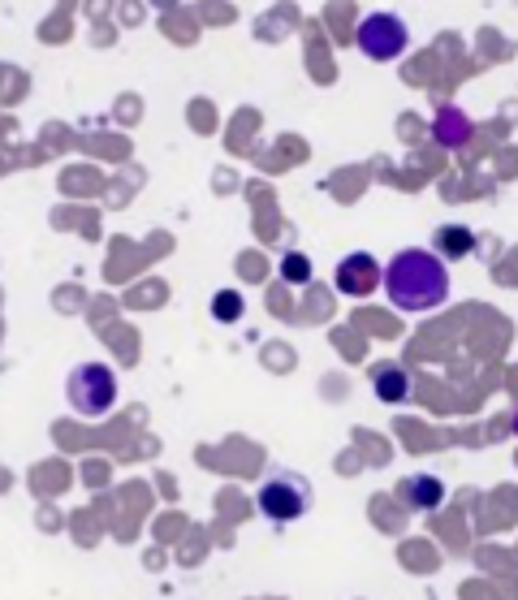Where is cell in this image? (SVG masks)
<instances>
[{
    "instance_id": "6da1fadb",
    "label": "cell",
    "mask_w": 518,
    "mask_h": 600,
    "mask_svg": "<svg viewBox=\"0 0 518 600\" xmlns=\"http://www.w3.org/2000/svg\"><path fill=\"white\" fill-rule=\"evenodd\" d=\"M385 294L397 311H432L449 298V272H445V259L432 255V250H397L385 268Z\"/></svg>"
},
{
    "instance_id": "7a4b0ae2",
    "label": "cell",
    "mask_w": 518,
    "mask_h": 600,
    "mask_svg": "<svg viewBox=\"0 0 518 600\" xmlns=\"http://www.w3.org/2000/svg\"><path fill=\"white\" fill-rule=\"evenodd\" d=\"M259 514L272 523V527H289L298 523L307 510H311V483L298 472H285V467H272L256 492Z\"/></svg>"
},
{
    "instance_id": "3957f363",
    "label": "cell",
    "mask_w": 518,
    "mask_h": 600,
    "mask_svg": "<svg viewBox=\"0 0 518 600\" xmlns=\"http://www.w3.org/2000/svg\"><path fill=\"white\" fill-rule=\"evenodd\" d=\"M65 397L78 415L87 419H104L113 406H118V371L109 363H78L70 376H65Z\"/></svg>"
},
{
    "instance_id": "277c9868",
    "label": "cell",
    "mask_w": 518,
    "mask_h": 600,
    "mask_svg": "<svg viewBox=\"0 0 518 600\" xmlns=\"http://www.w3.org/2000/svg\"><path fill=\"white\" fill-rule=\"evenodd\" d=\"M355 44L372 61H393V57H402L410 48V30H406V22L397 13H368L359 22V30H355Z\"/></svg>"
},
{
    "instance_id": "5b68a950",
    "label": "cell",
    "mask_w": 518,
    "mask_h": 600,
    "mask_svg": "<svg viewBox=\"0 0 518 600\" xmlns=\"http://www.w3.org/2000/svg\"><path fill=\"white\" fill-rule=\"evenodd\" d=\"M333 281H337V290H342L346 298H368L377 285H385V268H381L368 250H355V255H346V259L337 264Z\"/></svg>"
},
{
    "instance_id": "8992f818",
    "label": "cell",
    "mask_w": 518,
    "mask_h": 600,
    "mask_svg": "<svg viewBox=\"0 0 518 600\" xmlns=\"http://www.w3.org/2000/svg\"><path fill=\"white\" fill-rule=\"evenodd\" d=\"M372 389H377V397H381L385 406H397V402H406V397H410L415 380H410V371H406V367H397V363H381V367L372 371Z\"/></svg>"
},
{
    "instance_id": "52a82bcc",
    "label": "cell",
    "mask_w": 518,
    "mask_h": 600,
    "mask_svg": "<svg viewBox=\"0 0 518 600\" xmlns=\"http://www.w3.org/2000/svg\"><path fill=\"white\" fill-rule=\"evenodd\" d=\"M402 501L410 505V510H436L441 501H445V483L436 480V476H410V480H402Z\"/></svg>"
},
{
    "instance_id": "ba28073f",
    "label": "cell",
    "mask_w": 518,
    "mask_h": 600,
    "mask_svg": "<svg viewBox=\"0 0 518 600\" xmlns=\"http://www.w3.org/2000/svg\"><path fill=\"white\" fill-rule=\"evenodd\" d=\"M436 250H441L445 259H462V255L476 250V234L462 230V225H441V230H436Z\"/></svg>"
},
{
    "instance_id": "9c48e42d",
    "label": "cell",
    "mask_w": 518,
    "mask_h": 600,
    "mask_svg": "<svg viewBox=\"0 0 518 600\" xmlns=\"http://www.w3.org/2000/svg\"><path fill=\"white\" fill-rule=\"evenodd\" d=\"M212 316H217L221 325H234V320L243 316V294H234V290H221V294L212 298Z\"/></svg>"
},
{
    "instance_id": "30bf717a",
    "label": "cell",
    "mask_w": 518,
    "mask_h": 600,
    "mask_svg": "<svg viewBox=\"0 0 518 600\" xmlns=\"http://www.w3.org/2000/svg\"><path fill=\"white\" fill-rule=\"evenodd\" d=\"M281 277H285L289 285H307V281H311V259L298 255V250L285 255V259H281Z\"/></svg>"
},
{
    "instance_id": "8fae6325",
    "label": "cell",
    "mask_w": 518,
    "mask_h": 600,
    "mask_svg": "<svg viewBox=\"0 0 518 600\" xmlns=\"http://www.w3.org/2000/svg\"><path fill=\"white\" fill-rule=\"evenodd\" d=\"M515 432H518V415H515Z\"/></svg>"
}]
</instances>
